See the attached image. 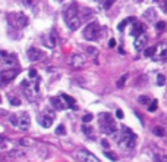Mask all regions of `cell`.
I'll return each mask as SVG.
<instances>
[{
  "label": "cell",
  "mask_w": 167,
  "mask_h": 162,
  "mask_svg": "<svg viewBox=\"0 0 167 162\" xmlns=\"http://www.w3.org/2000/svg\"><path fill=\"white\" fill-rule=\"evenodd\" d=\"M113 136H114V140H116V143H117V146H119L120 149L132 151L135 147L136 136H135L134 131L129 127H120V130L116 131Z\"/></svg>",
  "instance_id": "cell-1"
},
{
  "label": "cell",
  "mask_w": 167,
  "mask_h": 162,
  "mask_svg": "<svg viewBox=\"0 0 167 162\" xmlns=\"http://www.w3.org/2000/svg\"><path fill=\"white\" fill-rule=\"evenodd\" d=\"M63 18H65V22H66L69 30H72V31L78 30L81 22H82V16L79 15L78 5L76 3H70L66 8L65 13H63Z\"/></svg>",
  "instance_id": "cell-2"
},
{
  "label": "cell",
  "mask_w": 167,
  "mask_h": 162,
  "mask_svg": "<svg viewBox=\"0 0 167 162\" xmlns=\"http://www.w3.org/2000/svg\"><path fill=\"white\" fill-rule=\"evenodd\" d=\"M22 89H23L25 96L28 97V100L34 102V100L38 99V96H40V83H38V80H35V81L25 80L22 83Z\"/></svg>",
  "instance_id": "cell-3"
},
{
  "label": "cell",
  "mask_w": 167,
  "mask_h": 162,
  "mask_svg": "<svg viewBox=\"0 0 167 162\" xmlns=\"http://www.w3.org/2000/svg\"><path fill=\"white\" fill-rule=\"evenodd\" d=\"M98 125H100V130L104 133V134H114L117 131V127H116V122L114 119L111 118V115L109 114H100V119H98Z\"/></svg>",
  "instance_id": "cell-4"
},
{
  "label": "cell",
  "mask_w": 167,
  "mask_h": 162,
  "mask_svg": "<svg viewBox=\"0 0 167 162\" xmlns=\"http://www.w3.org/2000/svg\"><path fill=\"white\" fill-rule=\"evenodd\" d=\"M101 27L98 22H89L85 28H84V38L88 41H94L100 37Z\"/></svg>",
  "instance_id": "cell-5"
},
{
  "label": "cell",
  "mask_w": 167,
  "mask_h": 162,
  "mask_svg": "<svg viewBox=\"0 0 167 162\" xmlns=\"http://www.w3.org/2000/svg\"><path fill=\"white\" fill-rule=\"evenodd\" d=\"M8 19H9V22H11L13 27H18V28L26 27V24H28V18H26L23 13H21V12L9 13V15H8Z\"/></svg>",
  "instance_id": "cell-6"
},
{
  "label": "cell",
  "mask_w": 167,
  "mask_h": 162,
  "mask_svg": "<svg viewBox=\"0 0 167 162\" xmlns=\"http://www.w3.org/2000/svg\"><path fill=\"white\" fill-rule=\"evenodd\" d=\"M12 66H16V58L13 55L6 53V52H0V68L9 70Z\"/></svg>",
  "instance_id": "cell-7"
},
{
  "label": "cell",
  "mask_w": 167,
  "mask_h": 162,
  "mask_svg": "<svg viewBox=\"0 0 167 162\" xmlns=\"http://www.w3.org/2000/svg\"><path fill=\"white\" fill-rule=\"evenodd\" d=\"M69 63L73 66V68H84L85 65H87V58L84 56V55H81V53H72L70 55V58H69Z\"/></svg>",
  "instance_id": "cell-8"
},
{
  "label": "cell",
  "mask_w": 167,
  "mask_h": 162,
  "mask_svg": "<svg viewBox=\"0 0 167 162\" xmlns=\"http://www.w3.org/2000/svg\"><path fill=\"white\" fill-rule=\"evenodd\" d=\"M76 158H78L79 162H100V159L95 155H92L88 151H84V149L76 152Z\"/></svg>",
  "instance_id": "cell-9"
},
{
  "label": "cell",
  "mask_w": 167,
  "mask_h": 162,
  "mask_svg": "<svg viewBox=\"0 0 167 162\" xmlns=\"http://www.w3.org/2000/svg\"><path fill=\"white\" fill-rule=\"evenodd\" d=\"M31 125V118L28 114H21V115H18V122H16V127L19 128V130H22V131H26L28 128Z\"/></svg>",
  "instance_id": "cell-10"
},
{
  "label": "cell",
  "mask_w": 167,
  "mask_h": 162,
  "mask_svg": "<svg viewBox=\"0 0 167 162\" xmlns=\"http://www.w3.org/2000/svg\"><path fill=\"white\" fill-rule=\"evenodd\" d=\"M19 74V70L18 68H9V70H3L0 72V80L5 81V83H9L12 81L16 75Z\"/></svg>",
  "instance_id": "cell-11"
},
{
  "label": "cell",
  "mask_w": 167,
  "mask_h": 162,
  "mask_svg": "<svg viewBox=\"0 0 167 162\" xmlns=\"http://www.w3.org/2000/svg\"><path fill=\"white\" fill-rule=\"evenodd\" d=\"M156 47V52H154V59H166L167 58V41H161L158 43Z\"/></svg>",
  "instance_id": "cell-12"
},
{
  "label": "cell",
  "mask_w": 167,
  "mask_h": 162,
  "mask_svg": "<svg viewBox=\"0 0 167 162\" xmlns=\"http://www.w3.org/2000/svg\"><path fill=\"white\" fill-rule=\"evenodd\" d=\"M147 40H148V37H147L145 33L136 35V37H135V41H134V49L136 52H141V50L147 46Z\"/></svg>",
  "instance_id": "cell-13"
},
{
  "label": "cell",
  "mask_w": 167,
  "mask_h": 162,
  "mask_svg": "<svg viewBox=\"0 0 167 162\" xmlns=\"http://www.w3.org/2000/svg\"><path fill=\"white\" fill-rule=\"evenodd\" d=\"M26 56H28V59H29L31 62H37V60L43 59L44 53H43L40 49H37V47H29L28 52H26Z\"/></svg>",
  "instance_id": "cell-14"
},
{
  "label": "cell",
  "mask_w": 167,
  "mask_h": 162,
  "mask_svg": "<svg viewBox=\"0 0 167 162\" xmlns=\"http://www.w3.org/2000/svg\"><path fill=\"white\" fill-rule=\"evenodd\" d=\"M53 121H54V116L53 115H40L38 116V124L43 128H50L53 125Z\"/></svg>",
  "instance_id": "cell-15"
},
{
  "label": "cell",
  "mask_w": 167,
  "mask_h": 162,
  "mask_svg": "<svg viewBox=\"0 0 167 162\" xmlns=\"http://www.w3.org/2000/svg\"><path fill=\"white\" fill-rule=\"evenodd\" d=\"M51 103H53V108L57 109V111H62V109H66L67 106L65 103V100L62 99V96H59V97H53L51 99Z\"/></svg>",
  "instance_id": "cell-16"
},
{
  "label": "cell",
  "mask_w": 167,
  "mask_h": 162,
  "mask_svg": "<svg viewBox=\"0 0 167 162\" xmlns=\"http://www.w3.org/2000/svg\"><path fill=\"white\" fill-rule=\"evenodd\" d=\"M142 33H145V27L142 25V24H139V22H136V21H135V22H134V28H132L131 34L134 35V37H136V35L142 34Z\"/></svg>",
  "instance_id": "cell-17"
},
{
  "label": "cell",
  "mask_w": 167,
  "mask_h": 162,
  "mask_svg": "<svg viewBox=\"0 0 167 162\" xmlns=\"http://www.w3.org/2000/svg\"><path fill=\"white\" fill-rule=\"evenodd\" d=\"M62 99L65 100V103H66L67 108H70V109H78V106H76V102L70 97V96H67V94H62Z\"/></svg>",
  "instance_id": "cell-18"
},
{
  "label": "cell",
  "mask_w": 167,
  "mask_h": 162,
  "mask_svg": "<svg viewBox=\"0 0 167 162\" xmlns=\"http://www.w3.org/2000/svg\"><path fill=\"white\" fill-rule=\"evenodd\" d=\"M45 46L50 47V49L56 46V34L54 33H50V34H48L47 40H45Z\"/></svg>",
  "instance_id": "cell-19"
},
{
  "label": "cell",
  "mask_w": 167,
  "mask_h": 162,
  "mask_svg": "<svg viewBox=\"0 0 167 162\" xmlns=\"http://www.w3.org/2000/svg\"><path fill=\"white\" fill-rule=\"evenodd\" d=\"M154 162H167V155L161 153V152L154 153Z\"/></svg>",
  "instance_id": "cell-20"
},
{
  "label": "cell",
  "mask_w": 167,
  "mask_h": 162,
  "mask_svg": "<svg viewBox=\"0 0 167 162\" xmlns=\"http://www.w3.org/2000/svg\"><path fill=\"white\" fill-rule=\"evenodd\" d=\"M144 18L147 21H154V18H156V12H154V9H148V11L144 13Z\"/></svg>",
  "instance_id": "cell-21"
},
{
  "label": "cell",
  "mask_w": 167,
  "mask_h": 162,
  "mask_svg": "<svg viewBox=\"0 0 167 162\" xmlns=\"http://www.w3.org/2000/svg\"><path fill=\"white\" fill-rule=\"evenodd\" d=\"M138 103H139V105H144V106H147V105H150V103H151V99H150L148 96L142 94V96H139V97H138Z\"/></svg>",
  "instance_id": "cell-22"
},
{
  "label": "cell",
  "mask_w": 167,
  "mask_h": 162,
  "mask_svg": "<svg viewBox=\"0 0 167 162\" xmlns=\"http://www.w3.org/2000/svg\"><path fill=\"white\" fill-rule=\"evenodd\" d=\"M154 52H156V47H154V46H153V47H148V49H145V50H144L145 58H153V56H154Z\"/></svg>",
  "instance_id": "cell-23"
},
{
  "label": "cell",
  "mask_w": 167,
  "mask_h": 162,
  "mask_svg": "<svg viewBox=\"0 0 167 162\" xmlns=\"http://www.w3.org/2000/svg\"><path fill=\"white\" fill-rule=\"evenodd\" d=\"M131 21H132V18H128V19H123L122 22H120L119 25H117V30H119V31H123V30L126 28V25H128V22H131Z\"/></svg>",
  "instance_id": "cell-24"
},
{
  "label": "cell",
  "mask_w": 167,
  "mask_h": 162,
  "mask_svg": "<svg viewBox=\"0 0 167 162\" xmlns=\"http://www.w3.org/2000/svg\"><path fill=\"white\" fill-rule=\"evenodd\" d=\"M18 143H19L21 146H25V147H29V146H32L34 144V141H31L29 139H21Z\"/></svg>",
  "instance_id": "cell-25"
},
{
  "label": "cell",
  "mask_w": 167,
  "mask_h": 162,
  "mask_svg": "<svg viewBox=\"0 0 167 162\" xmlns=\"http://www.w3.org/2000/svg\"><path fill=\"white\" fill-rule=\"evenodd\" d=\"M153 133L156 134V136H160V137H163L166 133H164V130H163V127H154L153 128Z\"/></svg>",
  "instance_id": "cell-26"
},
{
  "label": "cell",
  "mask_w": 167,
  "mask_h": 162,
  "mask_svg": "<svg viewBox=\"0 0 167 162\" xmlns=\"http://www.w3.org/2000/svg\"><path fill=\"white\" fill-rule=\"evenodd\" d=\"M101 2V6H103V9H109L111 5L114 3V0H100Z\"/></svg>",
  "instance_id": "cell-27"
},
{
  "label": "cell",
  "mask_w": 167,
  "mask_h": 162,
  "mask_svg": "<svg viewBox=\"0 0 167 162\" xmlns=\"http://www.w3.org/2000/svg\"><path fill=\"white\" fill-rule=\"evenodd\" d=\"M56 134H57V136H65V134H66L65 127H63V125H59V127L56 128Z\"/></svg>",
  "instance_id": "cell-28"
},
{
  "label": "cell",
  "mask_w": 167,
  "mask_h": 162,
  "mask_svg": "<svg viewBox=\"0 0 167 162\" xmlns=\"http://www.w3.org/2000/svg\"><path fill=\"white\" fill-rule=\"evenodd\" d=\"M157 103H158L157 100H151V103L148 105V111H150V112H154L157 109Z\"/></svg>",
  "instance_id": "cell-29"
},
{
  "label": "cell",
  "mask_w": 167,
  "mask_h": 162,
  "mask_svg": "<svg viewBox=\"0 0 167 162\" xmlns=\"http://www.w3.org/2000/svg\"><path fill=\"white\" fill-rule=\"evenodd\" d=\"M126 78H128L126 75H123V77H120V78H119L117 84H116V86H117V89H122L123 86H125V81H126Z\"/></svg>",
  "instance_id": "cell-30"
},
{
  "label": "cell",
  "mask_w": 167,
  "mask_h": 162,
  "mask_svg": "<svg viewBox=\"0 0 167 162\" xmlns=\"http://www.w3.org/2000/svg\"><path fill=\"white\" fill-rule=\"evenodd\" d=\"M157 84H158V86H164V84H166V77H164V75H158V77H157Z\"/></svg>",
  "instance_id": "cell-31"
},
{
  "label": "cell",
  "mask_w": 167,
  "mask_h": 162,
  "mask_svg": "<svg viewBox=\"0 0 167 162\" xmlns=\"http://www.w3.org/2000/svg\"><path fill=\"white\" fill-rule=\"evenodd\" d=\"M104 155H106V156H107L109 159H111V161H117V156H116L114 153H110L109 151H106V152H104Z\"/></svg>",
  "instance_id": "cell-32"
},
{
  "label": "cell",
  "mask_w": 167,
  "mask_h": 162,
  "mask_svg": "<svg viewBox=\"0 0 167 162\" xmlns=\"http://www.w3.org/2000/svg\"><path fill=\"white\" fill-rule=\"evenodd\" d=\"M23 153L21 151H12L11 153H8V156H12V158H15V156H22Z\"/></svg>",
  "instance_id": "cell-33"
},
{
  "label": "cell",
  "mask_w": 167,
  "mask_h": 162,
  "mask_svg": "<svg viewBox=\"0 0 167 162\" xmlns=\"http://www.w3.org/2000/svg\"><path fill=\"white\" fill-rule=\"evenodd\" d=\"M82 130H84V133H85L87 136H89V139H94L92 131H91V128H89V127H82Z\"/></svg>",
  "instance_id": "cell-34"
},
{
  "label": "cell",
  "mask_w": 167,
  "mask_h": 162,
  "mask_svg": "<svg viewBox=\"0 0 167 162\" xmlns=\"http://www.w3.org/2000/svg\"><path fill=\"white\" fill-rule=\"evenodd\" d=\"M9 100H11V105H13V106H19L21 105V100L18 97H11Z\"/></svg>",
  "instance_id": "cell-35"
},
{
  "label": "cell",
  "mask_w": 167,
  "mask_h": 162,
  "mask_svg": "<svg viewBox=\"0 0 167 162\" xmlns=\"http://www.w3.org/2000/svg\"><path fill=\"white\" fill-rule=\"evenodd\" d=\"M9 121H11L12 125H15V127H16V122H18V115H11Z\"/></svg>",
  "instance_id": "cell-36"
},
{
  "label": "cell",
  "mask_w": 167,
  "mask_h": 162,
  "mask_svg": "<svg viewBox=\"0 0 167 162\" xmlns=\"http://www.w3.org/2000/svg\"><path fill=\"white\" fill-rule=\"evenodd\" d=\"M82 121H84V122H89V121H92V115H91V114H85V115L82 116Z\"/></svg>",
  "instance_id": "cell-37"
},
{
  "label": "cell",
  "mask_w": 167,
  "mask_h": 162,
  "mask_svg": "<svg viewBox=\"0 0 167 162\" xmlns=\"http://www.w3.org/2000/svg\"><path fill=\"white\" fill-rule=\"evenodd\" d=\"M164 27H166V24L163 22V21H158V22L156 24V28H157V30H164Z\"/></svg>",
  "instance_id": "cell-38"
},
{
  "label": "cell",
  "mask_w": 167,
  "mask_h": 162,
  "mask_svg": "<svg viewBox=\"0 0 167 162\" xmlns=\"http://www.w3.org/2000/svg\"><path fill=\"white\" fill-rule=\"evenodd\" d=\"M28 75H29V78H37V71H35V70H29Z\"/></svg>",
  "instance_id": "cell-39"
},
{
  "label": "cell",
  "mask_w": 167,
  "mask_h": 162,
  "mask_svg": "<svg viewBox=\"0 0 167 162\" xmlns=\"http://www.w3.org/2000/svg\"><path fill=\"white\" fill-rule=\"evenodd\" d=\"M116 116H117L119 119H122V118H123L125 115H123V112L120 111V109H117V111H116Z\"/></svg>",
  "instance_id": "cell-40"
},
{
  "label": "cell",
  "mask_w": 167,
  "mask_h": 162,
  "mask_svg": "<svg viewBox=\"0 0 167 162\" xmlns=\"http://www.w3.org/2000/svg\"><path fill=\"white\" fill-rule=\"evenodd\" d=\"M116 46V40H114V38H110V40H109V47H114Z\"/></svg>",
  "instance_id": "cell-41"
},
{
  "label": "cell",
  "mask_w": 167,
  "mask_h": 162,
  "mask_svg": "<svg viewBox=\"0 0 167 162\" xmlns=\"http://www.w3.org/2000/svg\"><path fill=\"white\" fill-rule=\"evenodd\" d=\"M101 144H103V146H104V147H107V146H109V143H107V141H106V140H103V141H101Z\"/></svg>",
  "instance_id": "cell-42"
},
{
  "label": "cell",
  "mask_w": 167,
  "mask_h": 162,
  "mask_svg": "<svg viewBox=\"0 0 167 162\" xmlns=\"http://www.w3.org/2000/svg\"><path fill=\"white\" fill-rule=\"evenodd\" d=\"M23 2H25V5H28V6L32 5V0H23Z\"/></svg>",
  "instance_id": "cell-43"
},
{
  "label": "cell",
  "mask_w": 167,
  "mask_h": 162,
  "mask_svg": "<svg viewBox=\"0 0 167 162\" xmlns=\"http://www.w3.org/2000/svg\"><path fill=\"white\" fill-rule=\"evenodd\" d=\"M0 102H2V96H0Z\"/></svg>",
  "instance_id": "cell-44"
},
{
  "label": "cell",
  "mask_w": 167,
  "mask_h": 162,
  "mask_svg": "<svg viewBox=\"0 0 167 162\" xmlns=\"http://www.w3.org/2000/svg\"><path fill=\"white\" fill-rule=\"evenodd\" d=\"M59 2H63V0H59Z\"/></svg>",
  "instance_id": "cell-45"
}]
</instances>
